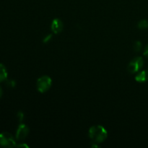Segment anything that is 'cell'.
<instances>
[{
    "instance_id": "1",
    "label": "cell",
    "mask_w": 148,
    "mask_h": 148,
    "mask_svg": "<svg viewBox=\"0 0 148 148\" xmlns=\"http://www.w3.org/2000/svg\"><path fill=\"white\" fill-rule=\"evenodd\" d=\"M88 136L93 143H102L108 137V132L101 125H94L89 129Z\"/></svg>"
},
{
    "instance_id": "2",
    "label": "cell",
    "mask_w": 148,
    "mask_h": 148,
    "mask_svg": "<svg viewBox=\"0 0 148 148\" xmlns=\"http://www.w3.org/2000/svg\"><path fill=\"white\" fill-rule=\"evenodd\" d=\"M52 85V79L48 75H43L38 79L36 82V88L38 91L40 93L47 92Z\"/></svg>"
},
{
    "instance_id": "3",
    "label": "cell",
    "mask_w": 148,
    "mask_h": 148,
    "mask_svg": "<svg viewBox=\"0 0 148 148\" xmlns=\"http://www.w3.org/2000/svg\"><path fill=\"white\" fill-rule=\"evenodd\" d=\"M0 145L4 147H16V141L14 137L9 132H2L0 134Z\"/></svg>"
},
{
    "instance_id": "4",
    "label": "cell",
    "mask_w": 148,
    "mask_h": 148,
    "mask_svg": "<svg viewBox=\"0 0 148 148\" xmlns=\"http://www.w3.org/2000/svg\"><path fill=\"white\" fill-rule=\"evenodd\" d=\"M143 65H144V61H143V57L137 56V57L134 58L130 62L127 69L130 73H136V72H140V69L143 68Z\"/></svg>"
},
{
    "instance_id": "5",
    "label": "cell",
    "mask_w": 148,
    "mask_h": 148,
    "mask_svg": "<svg viewBox=\"0 0 148 148\" xmlns=\"http://www.w3.org/2000/svg\"><path fill=\"white\" fill-rule=\"evenodd\" d=\"M29 134L28 127L24 124H20L16 131L15 138L17 140H23L27 137Z\"/></svg>"
},
{
    "instance_id": "6",
    "label": "cell",
    "mask_w": 148,
    "mask_h": 148,
    "mask_svg": "<svg viewBox=\"0 0 148 148\" xmlns=\"http://www.w3.org/2000/svg\"><path fill=\"white\" fill-rule=\"evenodd\" d=\"M64 28V24L63 22L59 18L53 19V21L51 23V31L55 34H58V33H61L63 30Z\"/></svg>"
},
{
    "instance_id": "7",
    "label": "cell",
    "mask_w": 148,
    "mask_h": 148,
    "mask_svg": "<svg viewBox=\"0 0 148 148\" xmlns=\"http://www.w3.org/2000/svg\"><path fill=\"white\" fill-rule=\"evenodd\" d=\"M135 80L140 83L147 82L148 80V71L143 70L138 72V73L135 76Z\"/></svg>"
},
{
    "instance_id": "8",
    "label": "cell",
    "mask_w": 148,
    "mask_h": 148,
    "mask_svg": "<svg viewBox=\"0 0 148 148\" xmlns=\"http://www.w3.org/2000/svg\"><path fill=\"white\" fill-rule=\"evenodd\" d=\"M7 77H8V74H7L5 66L2 64H0V82L7 80Z\"/></svg>"
},
{
    "instance_id": "9",
    "label": "cell",
    "mask_w": 148,
    "mask_h": 148,
    "mask_svg": "<svg viewBox=\"0 0 148 148\" xmlns=\"http://www.w3.org/2000/svg\"><path fill=\"white\" fill-rule=\"evenodd\" d=\"M137 27L139 29H141V30H145V29L148 28V20H141L137 24Z\"/></svg>"
},
{
    "instance_id": "10",
    "label": "cell",
    "mask_w": 148,
    "mask_h": 148,
    "mask_svg": "<svg viewBox=\"0 0 148 148\" xmlns=\"http://www.w3.org/2000/svg\"><path fill=\"white\" fill-rule=\"evenodd\" d=\"M143 49V44L140 41L137 40L134 44V49L136 52H140Z\"/></svg>"
},
{
    "instance_id": "11",
    "label": "cell",
    "mask_w": 148,
    "mask_h": 148,
    "mask_svg": "<svg viewBox=\"0 0 148 148\" xmlns=\"http://www.w3.org/2000/svg\"><path fill=\"white\" fill-rule=\"evenodd\" d=\"M51 38H52V35L51 34H49V35H48V36H46V37H45L44 38H43V42L44 43H48V42H49V41H50V40H51Z\"/></svg>"
},
{
    "instance_id": "12",
    "label": "cell",
    "mask_w": 148,
    "mask_h": 148,
    "mask_svg": "<svg viewBox=\"0 0 148 148\" xmlns=\"http://www.w3.org/2000/svg\"><path fill=\"white\" fill-rule=\"evenodd\" d=\"M7 85H8L9 87H10V88H14V87H15V85H16V82L14 80H8L7 82Z\"/></svg>"
},
{
    "instance_id": "13",
    "label": "cell",
    "mask_w": 148,
    "mask_h": 148,
    "mask_svg": "<svg viewBox=\"0 0 148 148\" xmlns=\"http://www.w3.org/2000/svg\"><path fill=\"white\" fill-rule=\"evenodd\" d=\"M17 116L20 121H22L23 119H24V114H23V112H19L18 114H17Z\"/></svg>"
},
{
    "instance_id": "14",
    "label": "cell",
    "mask_w": 148,
    "mask_h": 148,
    "mask_svg": "<svg viewBox=\"0 0 148 148\" xmlns=\"http://www.w3.org/2000/svg\"><path fill=\"white\" fill-rule=\"evenodd\" d=\"M143 54L144 56H145L146 57H148V43L146 45V46L144 49V51H143Z\"/></svg>"
},
{
    "instance_id": "15",
    "label": "cell",
    "mask_w": 148,
    "mask_h": 148,
    "mask_svg": "<svg viewBox=\"0 0 148 148\" xmlns=\"http://www.w3.org/2000/svg\"><path fill=\"white\" fill-rule=\"evenodd\" d=\"M16 147H29V146L26 144H20V145H17Z\"/></svg>"
},
{
    "instance_id": "16",
    "label": "cell",
    "mask_w": 148,
    "mask_h": 148,
    "mask_svg": "<svg viewBox=\"0 0 148 148\" xmlns=\"http://www.w3.org/2000/svg\"><path fill=\"white\" fill-rule=\"evenodd\" d=\"M1 95H2V88L0 86V98L1 97Z\"/></svg>"
}]
</instances>
